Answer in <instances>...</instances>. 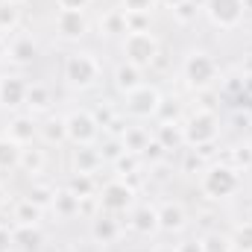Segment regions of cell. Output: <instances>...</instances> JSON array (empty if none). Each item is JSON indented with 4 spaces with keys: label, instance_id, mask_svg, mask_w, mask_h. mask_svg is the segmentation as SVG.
<instances>
[{
    "label": "cell",
    "instance_id": "1",
    "mask_svg": "<svg viewBox=\"0 0 252 252\" xmlns=\"http://www.w3.org/2000/svg\"><path fill=\"white\" fill-rule=\"evenodd\" d=\"M100 73H103V67L97 62V56L88 53V50H70V53L64 56L62 76H64V82H67L70 88H76V91L94 88V85L100 82Z\"/></svg>",
    "mask_w": 252,
    "mask_h": 252
},
{
    "label": "cell",
    "instance_id": "2",
    "mask_svg": "<svg viewBox=\"0 0 252 252\" xmlns=\"http://www.w3.org/2000/svg\"><path fill=\"white\" fill-rule=\"evenodd\" d=\"M182 76H185V82H188L193 91H205V88H211L217 82L220 67H217L211 53L190 50L188 56H185V62H182Z\"/></svg>",
    "mask_w": 252,
    "mask_h": 252
},
{
    "label": "cell",
    "instance_id": "3",
    "mask_svg": "<svg viewBox=\"0 0 252 252\" xmlns=\"http://www.w3.org/2000/svg\"><path fill=\"white\" fill-rule=\"evenodd\" d=\"M121 50H124V56L129 64L147 70V67L156 64L161 47H158V38L153 32H126L124 41H121Z\"/></svg>",
    "mask_w": 252,
    "mask_h": 252
},
{
    "label": "cell",
    "instance_id": "4",
    "mask_svg": "<svg viewBox=\"0 0 252 252\" xmlns=\"http://www.w3.org/2000/svg\"><path fill=\"white\" fill-rule=\"evenodd\" d=\"M202 190L211 199H229L241 190V170H235L232 164H214L205 170L202 176Z\"/></svg>",
    "mask_w": 252,
    "mask_h": 252
},
{
    "label": "cell",
    "instance_id": "5",
    "mask_svg": "<svg viewBox=\"0 0 252 252\" xmlns=\"http://www.w3.org/2000/svg\"><path fill=\"white\" fill-rule=\"evenodd\" d=\"M182 129H185V144H188V147H205V144H214V141H217V135H220V121H217L214 112L199 109V112H193L188 121L182 124Z\"/></svg>",
    "mask_w": 252,
    "mask_h": 252
},
{
    "label": "cell",
    "instance_id": "6",
    "mask_svg": "<svg viewBox=\"0 0 252 252\" xmlns=\"http://www.w3.org/2000/svg\"><path fill=\"white\" fill-rule=\"evenodd\" d=\"M97 202H100V211H106V214H121L126 208H132L135 190H132V185H129L126 179H112V182H106V185L100 188Z\"/></svg>",
    "mask_w": 252,
    "mask_h": 252
},
{
    "label": "cell",
    "instance_id": "7",
    "mask_svg": "<svg viewBox=\"0 0 252 252\" xmlns=\"http://www.w3.org/2000/svg\"><path fill=\"white\" fill-rule=\"evenodd\" d=\"M64 129H67V141H73L76 147L82 144H94L100 138V124L94 118V112H85V109H76L64 118Z\"/></svg>",
    "mask_w": 252,
    "mask_h": 252
},
{
    "label": "cell",
    "instance_id": "8",
    "mask_svg": "<svg viewBox=\"0 0 252 252\" xmlns=\"http://www.w3.org/2000/svg\"><path fill=\"white\" fill-rule=\"evenodd\" d=\"M205 15L214 27L220 30H235L244 15H247V6L244 0H205Z\"/></svg>",
    "mask_w": 252,
    "mask_h": 252
},
{
    "label": "cell",
    "instance_id": "9",
    "mask_svg": "<svg viewBox=\"0 0 252 252\" xmlns=\"http://www.w3.org/2000/svg\"><path fill=\"white\" fill-rule=\"evenodd\" d=\"M158 106H161V91L156 85L144 82L126 94V115H132V118H156Z\"/></svg>",
    "mask_w": 252,
    "mask_h": 252
},
{
    "label": "cell",
    "instance_id": "10",
    "mask_svg": "<svg viewBox=\"0 0 252 252\" xmlns=\"http://www.w3.org/2000/svg\"><path fill=\"white\" fill-rule=\"evenodd\" d=\"M53 30L62 41H79L88 35V18L85 12H70V9H59L56 21H53Z\"/></svg>",
    "mask_w": 252,
    "mask_h": 252
},
{
    "label": "cell",
    "instance_id": "11",
    "mask_svg": "<svg viewBox=\"0 0 252 252\" xmlns=\"http://www.w3.org/2000/svg\"><path fill=\"white\" fill-rule=\"evenodd\" d=\"M27 91H30V82L18 73H6L0 76V106L3 109H18V106H27Z\"/></svg>",
    "mask_w": 252,
    "mask_h": 252
},
{
    "label": "cell",
    "instance_id": "12",
    "mask_svg": "<svg viewBox=\"0 0 252 252\" xmlns=\"http://www.w3.org/2000/svg\"><path fill=\"white\" fill-rule=\"evenodd\" d=\"M188 226V214H185V205L182 202H161L158 205V229L167 232V235H179L182 229Z\"/></svg>",
    "mask_w": 252,
    "mask_h": 252
},
{
    "label": "cell",
    "instance_id": "13",
    "mask_svg": "<svg viewBox=\"0 0 252 252\" xmlns=\"http://www.w3.org/2000/svg\"><path fill=\"white\" fill-rule=\"evenodd\" d=\"M70 167L73 173H85V176H94L100 167H103V153L94 147V144H82L70 153Z\"/></svg>",
    "mask_w": 252,
    "mask_h": 252
},
{
    "label": "cell",
    "instance_id": "14",
    "mask_svg": "<svg viewBox=\"0 0 252 252\" xmlns=\"http://www.w3.org/2000/svg\"><path fill=\"white\" fill-rule=\"evenodd\" d=\"M6 59L15 64H32L38 59V44L32 35L27 32H18L12 41H9V50H6Z\"/></svg>",
    "mask_w": 252,
    "mask_h": 252
},
{
    "label": "cell",
    "instance_id": "15",
    "mask_svg": "<svg viewBox=\"0 0 252 252\" xmlns=\"http://www.w3.org/2000/svg\"><path fill=\"white\" fill-rule=\"evenodd\" d=\"M129 226L138 235H156L158 232V205H150V202L135 205L129 214Z\"/></svg>",
    "mask_w": 252,
    "mask_h": 252
},
{
    "label": "cell",
    "instance_id": "16",
    "mask_svg": "<svg viewBox=\"0 0 252 252\" xmlns=\"http://www.w3.org/2000/svg\"><path fill=\"white\" fill-rule=\"evenodd\" d=\"M121 238V223L112 217V214H106V211H100V214H94L91 217V241L94 244H115Z\"/></svg>",
    "mask_w": 252,
    "mask_h": 252
},
{
    "label": "cell",
    "instance_id": "17",
    "mask_svg": "<svg viewBox=\"0 0 252 252\" xmlns=\"http://www.w3.org/2000/svg\"><path fill=\"white\" fill-rule=\"evenodd\" d=\"M35 135H38V124H35L32 115H18V118H12L9 132H6V138H12L18 147H30V144L35 141Z\"/></svg>",
    "mask_w": 252,
    "mask_h": 252
},
{
    "label": "cell",
    "instance_id": "18",
    "mask_svg": "<svg viewBox=\"0 0 252 252\" xmlns=\"http://www.w3.org/2000/svg\"><path fill=\"white\" fill-rule=\"evenodd\" d=\"M79 202H82V196H76L70 188H62V190H56L50 208H53V214L59 220H73V217H79Z\"/></svg>",
    "mask_w": 252,
    "mask_h": 252
},
{
    "label": "cell",
    "instance_id": "19",
    "mask_svg": "<svg viewBox=\"0 0 252 252\" xmlns=\"http://www.w3.org/2000/svg\"><path fill=\"white\" fill-rule=\"evenodd\" d=\"M12 244L21 247L24 252H38L44 244V235L38 226H15L12 229Z\"/></svg>",
    "mask_w": 252,
    "mask_h": 252
},
{
    "label": "cell",
    "instance_id": "20",
    "mask_svg": "<svg viewBox=\"0 0 252 252\" xmlns=\"http://www.w3.org/2000/svg\"><path fill=\"white\" fill-rule=\"evenodd\" d=\"M138 85H144V79H141V67H135V64L129 62H121L115 67V88L121 91V94H129V91H135Z\"/></svg>",
    "mask_w": 252,
    "mask_h": 252
},
{
    "label": "cell",
    "instance_id": "21",
    "mask_svg": "<svg viewBox=\"0 0 252 252\" xmlns=\"http://www.w3.org/2000/svg\"><path fill=\"white\" fill-rule=\"evenodd\" d=\"M121 141H124L126 153L144 156V153H147V147H150V132H147V129H141V126H126L124 135H121Z\"/></svg>",
    "mask_w": 252,
    "mask_h": 252
},
{
    "label": "cell",
    "instance_id": "22",
    "mask_svg": "<svg viewBox=\"0 0 252 252\" xmlns=\"http://www.w3.org/2000/svg\"><path fill=\"white\" fill-rule=\"evenodd\" d=\"M156 141L164 150H179V147H185V129H182V124H161L156 132Z\"/></svg>",
    "mask_w": 252,
    "mask_h": 252
},
{
    "label": "cell",
    "instance_id": "23",
    "mask_svg": "<svg viewBox=\"0 0 252 252\" xmlns=\"http://www.w3.org/2000/svg\"><path fill=\"white\" fill-rule=\"evenodd\" d=\"M50 103H53L50 88H47V85H41V82H32V85H30V91H27V106H30V112H32V115L47 112V109H50Z\"/></svg>",
    "mask_w": 252,
    "mask_h": 252
},
{
    "label": "cell",
    "instance_id": "24",
    "mask_svg": "<svg viewBox=\"0 0 252 252\" xmlns=\"http://www.w3.org/2000/svg\"><path fill=\"white\" fill-rule=\"evenodd\" d=\"M100 30H103V35H109V38L126 35V32H129V30H126V12L124 9H109V12L103 15V21H100Z\"/></svg>",
    "mask_w": 252,
    "mask_h": 252
},
{
    "label": "cell",
    "instance_id": "25",
    "mask_svg": "<svg viewBox=\"0 0 252 252\" xmlns=\"http://www.w3.org/2000/svg\"><path fill=\"white\" fill-rule=\"evenodd\" d=\"M12 217H15V223H18V226H38V220H41V208L24 196L21 202H15Z\"/></svg>",
    "mask_w": 252,
    "mask_h": 252
},
{
    "label": "cell",
    "instance_id": "26",
    "mask_svg": "<svg viewBox=\"0 0 252 252\" xmlns=\"http://www.w3.org/2000/svg\"><path fill=\"white\" fill-rule=\"evenodd\" d=\"M24 173L30 176H38L44 170V150H35L32 144L30 147H21V164H18Z\"/></svg>",
    "mask_w": 252,
    "mask_h": 252
},
{
    "label": "cell",
    "instance_id": "27",
    "mask_svg": "<svg viewBox=\"0 0 252 252\" xmlns=\"http://www.w3.org/2000/svg\"><path fill=\"white\" fill-rule=\"evenodd\" d=\"M21 164V147L12 138H0V170H18Z\"/></svg>",
    "mask_w": 252,
    "mask_h": 252
},
{
    "label": "cell",
    "instance_id": "28",
    "mask_svg": "<svg viewBox=\"0 0 252 252\" xmlns=\"http://www.w3.org/2000/svg\"><path fill=\"white\" fill-rule=\"evenodd\" d=\"M38 135L47 141V144H62L67 138V129H64V118H47L44 124L38 126Z\"/></svg>",
    "mask_w": 252,
    "mask_h": 252
},
{
    "label": "cell",
    "instance_id": "29",
    "mask_svg": "<svg viewBox=\"0 0 252 252\" xmlns=\"http://www.w3.org/2000/svg\"><path fill=\"white\" fill-rule=\"evenodd\" d=\"M229 241H232V252H252V220L238 223Z\"/></svg>",
    "mask_w": 252,
    "mask_h": 252
},
{
    "label": "cell",
    "instance_id": "30",
    "mask_svg": "<svg viewBox=\"0 0 252 252\" xmlns=\"http://www.w3.org/2000/svg\"><path fill=\"white\" fill-rule=\"evenodd\" d=\"M112 164H115V170H118V179H124V176H135L138 167H141V156H135V153H121Z\"/></svg>",
    "mask_w": 252,
    "mask_h": 252
},
{
    "label": "cell",
    "instance_id": "31",
    "mask_svg": "<svg viewBox=\"0 0 252 252\" xmlns=\"http://www.w3.org/2000/svg\"><path fill=\"white\" fill-rule=\"evenodd\" d=\"M18 21H21L18 6L0 3V32H15V30H18Z\"/></svg>",
    "mask_w": 252,
    "mask_h": 252
},
{
    "label": "cell",
    "instance_id": "32",
    "mask_svg": "<svg viewBox=\"0 0 252 252\" xmlns=\"http://www.w3.org/2000/svg\"><path fill=\"white\" fill-rule=\"evenodd\" d=\"M53 196H56V190L47 188V185H32V188H30V193H27V199H30V202H35L41 211L53 205Z\"/></svg>",
    "mask_w": 252,
    "mask_h": 252
},
{
    "label": "cell",
    "instance_id": "33",
    "mask_svg": "<svg viewBox=\"0 0 252 252\" xmlns=\"http://www.w3.org/2000/svg\"><path fill=\"white\" fill-rule=\"evenodd\" d=\"M202 252H232V241L226 235L211 232V235L202 238Z\"/></svg>",
    "mask_w": 252,
    "mask_h": 252
},
{
    "label": "cell",
    "instance_id": "34",
    "mask_svg": "<svg viewBox=\"0 0 252 252\" xmlns=\"http://www.w3.org/2000/svg\"><path fill=\"white\" fill-rule=\"evenodd\" d=\"M156 118H158V124H179V103L161 97V106H158Z\"/></svg>",
    "mask_w": 252,
    "mask_h": 252
},
{
    "label": "cell",
    "instance_id": "35",
    "mask_svg": "<svg viewBox=\"0 0 252 252\" xmlns=\"http://www.w3.org/2000/svg\"><path fill=\"white\" fill-rule=\"evenodd\" d=\"M67 188L73 190L76 196H94V179L85 176V173H73V179H70Z\"/></svg>",
    "mask_w": 252,
    "mask_h": 252
},
{
    "label": "cell",
    "instance_id": "36",
    "mask_svg": "<svg viewBox=\"0 0 252 252\" xmlns=\"http://www.w3.org/2000/svg\"><path fill=\"white\" fill-rule=\"evenodd\" d=\"M126 30L129 32H150V15L147 12H126Z\"/></svg>",
    "mask_w": 252,
    "mask_h": 252
},
{
    "label": "cell",
    "instance_id": "37",
    "mask_svg": "<svg viewBox=\"0 0 252 252\" xmlns=\"http://www.w3.org/2000/svg\"><path fill=\"white\" fill-rule=\"evenodd\" d=\"M196 3L193 0H185V3H179L176 9H173V18L179 21V24H190V21H196Z\"/></svg>",
    "mask_w": 252,
    "mask_h": 252
},
{
    "label": "cell",
    "instance_id": "38",
    "mask_svg": "<svg viewBox=\"0 0 252 252\" xmlns=\"http://www.w3.org/2000/svg\"><path fill=\"white\" fill-rule=\"evenodd\" d=\"M232 158H235V170H241V167H252V153H250V147L244 144V147H235L232 150Z\"/></svg>",
    "mask_w": 252,
    "mask_h": 252
},
{
    "label": "cell",
    "instance_id": "39",
    "mask_svg": "<svg viewBox=\"0 0 252 252\" xmlns=\"http://www.w3.org/2000/svg\"><path fill=\"white\" fill-rule=\"evenodd\" d=\"M121 3H124V12H147L150 15L156 0H121Z\"/></svg>",
    "mask_w": 252,
    "mask_h": 252
},
{
    "label": "cell",
    "instance_id": "40",
    "mask_svg": "<svg viewBox=\"0 0 252 252\" xmlns=\"http://www.w3.org/2000/svg\"><path fill=\"white\" fill-rule=\"evenodd\" d=\"M88 3H91V0H56L59 9H70V12H85Z\"/></svg>",
    "mask_w": 252,
    "mask_h": 252
},
{
    "label": "cell",
    "instance_id": "41",
    "mask_svg": "<svg viewBox=\"0 0 252 252\" xmlns=\"http://www.w3.org/2000/svg\"><path fill=\"white\" fill-rule=\"evenodd\" d=\"M176 252H202V241H196V238H190V241H182Z\"/></svg>",
    "mask_w": 252,
    "mask_h": 252
},
{
    "label": "cell",
    "instance_id": "42",
    "mask_svg": "<svg viewBox=\"0 0 252 252\" xmlns=\"http://www.w3.org/2000/svg\"><path fill=\"white\" fill-rule=\"evenodd\" d=\"M12 247H15V244H12V232H9L6 226H0V252H9Z\"/></svg>",
    "mask_w": 252,
    "mask_h": 252
},
{
    "label": "cell",
    "instance_id": "43",
    "mask_svg": "<svg viewBox=\"0 0 252 252\" xmlns=\"http://www.w3.org/2000/svg\"><path fill=\"white\" fill-rule=\"evenodd\" d=\"M6 50H9V41L0 35V59H6Z\"/></svg>",
    "mask_w": 252,
    "mask_h": 252
},
{
    "label": "cell",
    "instance_id": "44",
    "mask_svg": "<svg viewBox=\"0 0 252 252\" xmlns=\"http://www.w3.org/2000/svg\"><path fill=\"white\" fill-rule=\"evenodd\" d=\"M161 3H164L167 9H176V6H179V3H185V0H161Z\"/></svg>",
    "mask_w": 252,
    "mask_h": 252
},
{
    "label": "cell",
    "instance_id": "45",
    "mask_svg": "<svg viewBox=\"0 0 252 252\" xmlns=\"http://www.w3.org/2000/svg\"><path fill=\"white\" fill-rule=\"evenodd\" d=\"M153 252H176V247H164V244H161V247H156Z\"/></svg>",
    "mask_w": 252,
    "mask_h": 252
},
{
    "label": "cell",
    "instance_id": "46",
    "mask_svg": "<svg viewBox=\"0 0 252 252\" xmlns=\"http://www.w3.org/2000/svg\"><path fill=\"white\" fill-rule=\"evenodd\" d=\"M0 3H9V6H21L24 0H0Z\"/></svg>",
    "mask_w": 252,
    "mask_h": 252
},
{
    "label": "cell",
    "instance_id": "47",
    "mask_svg": "<svg viewBox=\"0 0 252 252\" xmlns=\"http://www.w3.org/2000/svg\"><path fill=\"white\" fill-rule=\"evenodd\" d=\"M0 205H6V190H3V185H0Z\"/></svg>",
    "mask_w": 252,
    "mask_h": 252
},
{
    "label": "cell",
    "instance_id": "48",
    "mask_svg": "<svg viewBox=\"0 0 252 252\" xmlns=\"http://www.w3.org/2000/svg\"><path fill=\"white\" fill-rule=\"evenodd\" d=\"M247 147H250V153H252V138H250V141H247Z\"/></svg>",
    "mask_w": 252,
    "mask_h": 252
}]
</instances>
